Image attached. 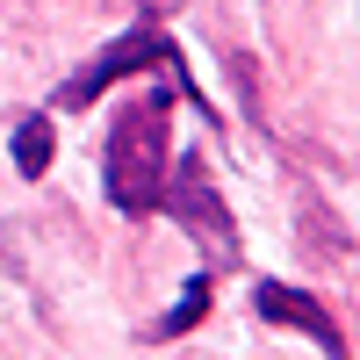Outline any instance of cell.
I'll return each mask as SVG.
<instances>
[{
    "label": "cell",
    "mask_w": 360,
    "mask_h": 360,
    "mask_svg": "<svg viewBox=\"0 0 360 360\" xmlns=\"http://www.w3.org/2000/svg\"><path fill=\"white\" fill-rule=\"evenodd\" d=\"M173 72L180 79V58H173V44L159 37V29H130V37L123 44H115V51H101L94 58V65H86L72 86H65V108H86V101H94L101 94V86H115V79H123V72ZM180 86H188V79H180Z\"/></svg>",
    "instance_id": "3"
},
{
    "label": "cell",
    "mask_w": 360,
    "mask_h": 360,
    "mask_svg": "<svg viewBox=\"0 0 360 360\" xmlns=\"http://www.w3.org/2000/svg\"><path fill=\"white\" fill-rule=\"evenodd\" d=\"M51 152H58V130L44 123V115H22V130H15V166H22L29 180H44Z\"/></svg>",
    "instance_id": "5"
},
{
    "label": "cell",
    "mask_w": 360,
    "mask_h": 360,
    "mask_svg": "<svg viewBox=\"0 0 360 360\" xmlns=\"http://www.w3.org/2000/svg\"><path fill=\"white\" fill-rule=\"evenodd\" d=\"M202 310H209V281H202V274H195V281H188V288H180V310H173V317H159V324H152V339H173V332H188V324H202Z\"/></svg>",
    "instance_id": "6"
},
{
    "label": "cell",
    "mask_w": 360,
    "mask_h": 360,
    "mask_svg": "<svg viewBox=\"0 0 360 360\" xmlns=\"http://www.w3.org/2000/svg\"><path fill=\"white\" fill-rule=\"evenodd\" d=\"M166 115H173V94L152 86L144 101H130L108 123L101 180H108V202L123 209V217H152L159 195H166Z\"/></svg>",
    "instance_id": "1"
},
{
    "label": "cell",
    "mask_w": 360,
    "mask_h": 360,
    "mask_svg": "<svg viewBox=\"0 0 360 360\" xmlns=\"http://www.w3.org/2000/svg\"><path fill=\"white\" fill-rule=\"evenodd\" d=\"M137 8H144V15H166V8H180V0H137Z\"/></svg>",
    "instance_id": "7"
},
{
    "label": "cell",
    "mask_w": 360,
    "mask_h": 360,
    "mask_svg": "<svg viewBox=\"0 0 360 360\" xmlns=\"http://www.w3.org/2000/svg\"><path fill=\"white\" fill-rule=\"evenodd\" d=\"M180 224H188L202 245H209V259L217 266H238V224H231V209H224V195L209 188V166L202 159H180V173H173V188L159 195Z\"/></svg>",
    "instance_id": "2"
},
{
    "label": "cell",
    "mask_w": 360,
    "mask_h": 360,
    "mask_svg": "<svg viewBox=\"0 0 360 360\" xmlns=\"http://www.w3.org/2000/svg\"><path fill=\"white\" fill-rule=\"evenodd\" d=\"M259 317L266 324H288V332H310L332 360H346V339H339V324L324 317V303L317 295H303V288H281V281H266L259 288Z\"/></svg>",
    "instance_id": "4"
}]
</instances>
